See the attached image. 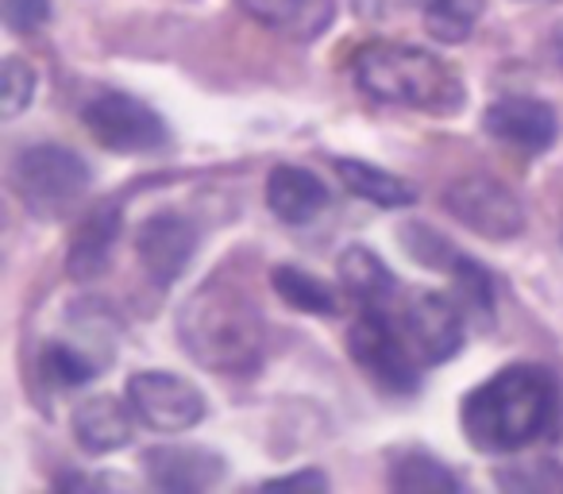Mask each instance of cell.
<instances>
[{
    "label": "cell",
    "instance_id": "484cf974",
    "mask_svg": "<svg viewBox=\"0 0 563 494\" xmlns=\"http://www.w3.org/2000/svg\"><path fill=\"white\" fill-rule=\"evenodd\" d=\"M4 24L16 35H35L51 17V0H0Z\"/></svg>",
    "mask_w": 563,
    "mask_h": 494
},
{
    "label": "cell",
    "instance_id": "e0dca14e",
    "mask_svg": "<svg viewBox=\"0 0 563 494\" xmlns=\"http://www.w3.org/2000/svg\"><path fill=\"white\" fill-rule=\"evenodd\" d=\"M336 271H340L344 290L352 294L363 309H390L394 301H398V283H394L390 267H386L371 248H363V243H352V248L340 255Z\"/></svg>",
    "mask_w": 563,
    "mask_h": 494
},
{
    "label": "cell",
    "instance_id": "44dd1931",
    "mask_svg": "<svg viewBox=\"0 0 563 494\" xmlns=\"http://www.w3.org/2000/svg\"><path fill=\"white\" fill-rule=\"evenodd\" d=\"M448 275L455 278V301H460L463 317L475 321L478 329H486L494 321V275L483 263L467 260V255H460Z\"/></svg>",
    "mask_w": 563,
    "mask_h": 494
},
{
    "label": "cell",
    "instance_id": "7a4b0ae2",
    "mask_svg": "<svg viewBox=\"0 0 563 494\" xmlns=\"http://www.w3.org/2000/svg\"><path fill=\"white\" fill-rule=\"evenodd\" d=\"M178 340L205 371L251 375L266 352L258 306L228 278L212 275L186 298L178 314Z\"/></svg>",
    "mask_w": 563,
    "mask_h": 494
},
{
    "label": "cell",
    "instance_id": "4316f807",
    "mask_svg": "<svg viewBox=\"0 0 563 494\" xmlns=\"http://www.w3.org/2000/svg\"><path fill=\"white\" fill-rule=\"evenodd\" d=\"M266 491H329V479L321 471H294V475L266 479Z\"/></svg>",
    "mask_w": 563,
    "mask_h": 494
},
{
    "label": "cell",
    "instance_id": "5b68a950",
    "mask_svg": "<svg viewBox=\"0 0 563 494\" xmlns=\"http://www.w3.org/2000/svg\"><path fill=\"white\" fill-rule=\"evenodd\" d=\"M12 182L24 205L40 217H58L70 209L89 186V166L78 151L58 147V143H40L27 147L12 166Z\"/></svg>",
    "mask_w": 563,
    "mask_h": 494
},
{
    "label": "cell",
    "instance_id": "ac0fdd59",
    "mask_svg": "<svg viewBox=\"0 0 563 494\" xmlns=\"http://www.w3.org/2000/svg\"><path fill=\"white\" fill-rule=\"evenodd\" d=\"M336 171H340V182H344L355 197L378 205V209H406V205L417 201V189L409 186L406 178H398V174L383 171V166L360 163V158H336Z\"/></svg>",
    "mask_w": 563,
    "mask_h": 494
},
{
    "label": "cell",
    "instance_id": "9a60e30c",
    "mask_svg": "<svg viewBox=\"0 0 563 494\" xmlns=\"http://www.w3.org/2000/svg\"><path fill=\"white\" fill-rule=\"evenodd\" d=\"M255 24L286 35V40L313 43L329 32L336 17V0H235Z\"/></svg>",
    "mask_w": 563,
    "mask_h": 494
},
{
    "label": "cell",
    "instance_id": "2e32d148",
    "mask_svg": "<svg viewBox=\"0 0 563 494\" xmlns=\"http://www.w3.org/2000/svg\"><path fill=\"white\" fill-rule=\"evenodd\" d=\"M266 205L282 224H309L329 209V186L306 166H274L266 178Z\"/></svg>",
    "mask_w": 563,
    "mask_h": 494
},
{
    "label": "cell",
    "instance_id": "4fadbf2b",
    "mask_svg": "<svg viewBox=\"0 0 563 494\" xmlns=\"http://www.w3.org/2000/svg\"><path fill=\"white\" fill-rule=\"evenodd\" d=\"M132 417L135 414L128 402L112 398V394H97V398H86L74 406L70 429L81 452L109 455L132 440Z\"/></svg>",
    "mask_w": 563,
    "mask_h": 494
},
{
    "label": "cell",
    "instance_id": "cb8c5ba5",
    "mask_svg": "<svg viewBox=\"0 0 563 494\" xmlns=\"http://www.w3.org/2000/svg\"><path fill=\"white\" fill-rule=\"evenodd\" d=\"M401 243H406V252L413 255L421 267H432V271H452V263L460 260V252L452 248V240H444V235L437 232V228L429 224H406L401 228Z\"/></svg>",
    "mask_w": 563,
    "mask_h": 494
},
{
    "label": "cell",
    "instance_id": "ffe728a7",
    "mask_svg": "<svg viewBox=\"0 0 563 494\" xmlns=\"http://www.w3.org/2000/svg\"><path fill=\"white\" fill-rule=\"evenodd\" d=\"M271 286H274V294H278L290 309H298V314H317V317L336 314V294H332L321 278H313L301 267H290V263L274 267Z\"/></svg>",
    "mask_w": 563,
    "mask_h": 494
},
{
    "label": "cell",
    "instance_id": "83f0119b",
    "mask_svg": "<svg viewBox=\"0 0 563 494\" xmlns=\"http://www.w3.org/2000/svg\"><path fill=\"white\" fill-rule=\"evenodd\" d=\"M352 4L363 20H383V17H398V12L413 9V4H429V0H352Z\"/></svg>",
    "mask_w": 563,
    "mask_h": 494
},
{
    "label": "cell",
    "instance_id": "d4e9b609",
    "mask_svg": "<svg viewBox=\"0 0 563 494\" xmlns=\"http://www.w3.org/2000/svg\"><path fill=\"white\" fill-rule=\"evenodd\" d=\"M35 97V70L24 58H4V89H0V117L12 120L32 105Z\"/></svg>",
    "mask_w": 563,
    "mask_h": 494
},
{
    "label": "cell",
    "instance_id": "8fae6325",
    "mask_svg": "<svg viewBox=\"0 0 563 494\" xmlns=\"http://www.w3.org/2000/svg\"><path fill=\"white\" fill-rule=\"evenodd\" d=\"M224 455L201 444H158L143 452V475L151 486L170 494H197L209 491L224 479Z\"/></svg>",
    "mask_w": 563,
    "mask_h": 494
},
{
    "label": "cell",
    "instance_id": "8992f818",
    "mask_svg": "<svg viewBox=\"0 0 563 494\" xmlns=\"http://www.w3.org/2000/svg\"><path fill=\"white\" fill-rule=\"evenodd\" d=\"M81 124L101 147L120 151V155H147V151L166 147L170 140L166 120L151 105H143L132 94H117V89L97 94L81 109Z\"/></svg>",
    "mask_w": 563,
    "mask_h": 494
},
{
    "label": "cell",
    "instance_id": "ba28073f",
    "mask_svg": "<svg viewBox=\"0 0 563 494\" xmlns=\"http://www.w3.org/2000/svg\"><path fill=\"white\" fill-rule=\"evenodd\" d=\"M128 406L147 429L186 432L205 417V394L170 371H135L128 378Z\"/></svg>",
    "mask_w": 563,
    "mask_h": 494
},
{
    "label": "cell",
    "instance_id": "5bb4252c",
    "mask_svg": "<svg viewBox=\"0 0 563 494\" xmlns=\"http://www.w3.org/2000/svg\"><path fill=\"white\" fill-rule=\"evenodd\" d=\"M120 205L104 201L93 212L81 217V224L70 235V252H66V275L70 278H97L112 260V248L120 240Z\"/></svg>",
    "mask_w": 563,
    "mask_h": 494
},
{
    "label": "cell",
    "instance_id": "52a82bcc",
    "mask_svg": "<svg viewBox=\"0 0 563 494\" xmlns=\"http://www.w3.org/2000/svg\"><path fill=\"white\" fill-rule=\"evenodd\" d=\"M444 209L483 240H514L525 232V205L498 178L471 174L444 189Z\"/></svg>",
    "mask_w": 563,
    "mask_h": 494
},
{
    "label": "cell",
    "instance_id": "3957f363",
    "mask_svg": "<svg viewBox=\"0 0 563 494\" xmlns=\"http://www.w3.org/2000/svg\"><path fill=\"white\" fill-rule=\"evenodd\" d=\"M352 78L371 101L421 112H455L463 86L444 58L409 43H371L352 58Z\"/></svg>",
    "mask_w": 563,
    "mask_h": 494
},
{
    "label": "cell",
    "instance_id": "9c48e42d",
    "mask_svg": "<svg viewBox=\"0 0 563 494\" xmlns=\"http://www.w3.org/2000/svg\"><path fill=\"white\" fill-rule=\"evenodd\" d=\"M401 332H406L409 348L421 363H444L463 348V317L460 301L437 290H409L401 301L398 317Z\"/></svg>",
    "mask_w": 563,
    "mask_h": 494
},
{
    "label": "cell",
    "instance_id": "30bf717a",
    "mask_svg": "<svg viewBox=\"0 0 563 494\" xmlns=\"http://www.w3.org/2000/svg\"><path fill=\"white\" fill-rule=\"evenodd\" d=\"M197 240H201V232H197V224L189 217H181V212H158L135 235V255H140L151 283L166 290L194 263Z\"/></svg>",
    "mask_w": 563,
    "mask_h": 494
},
{
    "label": "cell",
    "instance_id": "f1b7e54d",
    "mask_svg": "<svg viewBox=\"0 0 563 494\" xmlns=\"http://www.w3.org/2000/svg\"><path fill=\"white\" fill-rule=\"evenodd\" d=\"M548 47H552V58H555V63L563 66V20L552 28V40H548Z\"/></svg>",
    "mask_w": 563,
    "mask_h": 494
},
{
    "label": "cell",
    "instance_id": "6da1fadb",
    "mask_svg": "<svg viewBox=\"0 0 563 494\" xmlns=\"http://www.w3.org/2000/svg\"><path fill=\"white\" fill-rule=\"evenodd\" d=\"M460 425L478 452H521L555 425L552 375L532 363H509L463 398Z\"/></svg>",
    "mask_w": 563,
    "mask_h": 494
},
{
    "label": "cell",
    "instance_id": "7c38bea8",
    "mask_svg": "<svg viewBox=\"0 0 563 494\" xmlns=\"http://www.w3.org/2000/svg\"><path fill=\"white\" fill-rule=\"evenodd\" d=\"M483 128L501 143H514L521 151H548L560 135V117L552 105L537 97H501L486 109Z\"/></svg>",
    "mask_w": 563,
    "mask_h": 494
},
{
    "label": "cell",
    "instance_id": "7402d4cb",
    "mask_svg": "<svg viewBox=\"0 0 563 494\" xmlns=\"http://www.w3.org/2000/svg\"><path fill=\"white\" fill-rule=\"evenodd\" d=\"M486 0H429L424 4V28L437 43H463L471 32H475L478 17H483Z\"/></svg>",
    "mask_w": 563,
    "mask_h": 494
},
{
    "label": "cell",
    "instance_id": "d6986e66",
    "mask_svg": "<svg viewBox=\"0 0 563 494\" xmlns=\"http://www.w3.org/2000/svg\"><path fill=\"white\" fill-rule=\"evenodd\" d=\"M390 486L406 494H432V491H460L463 479L455 471H448V463H440L429 452H401L390 463Z\"/></svg>",
    "mask_w": 563,
    "mask_h": 494
},
{
    "label": "cell",
    "instance_id": "603a6c76",
    "mask_svg": "<svg viewBox=\"0 0 563 494\" xmlns=\"http://www.w3.org/2000/svg\"><path fill=\"white\" fill-rule=\"evenodd\" d=\"M40 367L55 386H81V383H93L104 363L93 360V355L74 344V340H55V344H47V352H43Z\"/></svg>",
    "mask_w": 563,
    "mask_h": 494
},
{
    "label": "cell",
    "instance_id": "277c9868",
    "mask_svg": "<svg viewBox=\"0 0 563 494\" xmlns=\"http://www.w3.org/2000/svg\"><path fill=\"white\" fill-rule=\"evenodd\" d=\"M347 352L352 360L375 378L383 391L413 394L421 383V360L409 348L401 325L390 317V309H363L347 329Z\"/></svg>",
    "mask_w": 563,
    "mask_h": 494
}]
</instances>
